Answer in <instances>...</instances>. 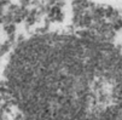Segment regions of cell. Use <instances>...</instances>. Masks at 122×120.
Masks as SVG:
<instances>
[{
	"mask_svg": "<svg viewBox=\"0 0 122 120\" xmlns=\"http://www.w3.org/2000/svg\"><path fill=\"white\" fill-rule=\"evenodd\" d=\"M105 55L85 41H36L13 61V92L33 120H105L114 99Z\"/></svg>",
	"mask_w": 122,
	"mask_h": 120,
	"instance_id": "1",
	"label": "cell"
}]
</instances>
